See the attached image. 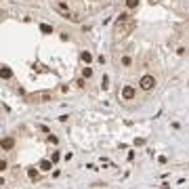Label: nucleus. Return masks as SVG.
Masks as SVG:
<instances>
[{
	"instance_id": "obj_1",
	"label": "nucleus",
	"mask_w": 189,
	"mask_h": 189,
	"mask_svg": "<svg viewBox=\"0 0 189 189\" xmlns=\"http://www.w3.org/2000/svg\"><path fill=\"white\" fill-rule=\"evenodd\" d=\"M134 28H137L134 19H132L128 13H122L120 17H118L116 25H113V36H116V38H124V36H128Z\"/></svg>"
},
{
	"instance_id": "obj_2",
	"label": "nucleus",
	"mask_w": 189,
	"mask_h": 189,
	"mask_svg": "<svg viewBox=\"0 0 189 189\" xmlns=\"http://www.w3.org/2000/svg\"><path fill=\"white\" fill-rule=\"evenodd\" d=\"M28 101H30V103H49V101H53V92H49V90L34 92V94H30V97H28Z\"/></svg>"
},
{
	"instance_id": "obj_3",
	"label": "nucleus",
	"mask_w": 189,
	"mask_h": 189,
	"mask_svg": "<svg viewBox=\"0 0 189 189\" xmlns=\"http://www.w3.org/2000/svg\"><path fill=\"white\" fill-rule=\"evenodd\" d=\"M139 86L143 88V90H151V88H156V78H153L151 74L141 76V80H139Z\"/></svg>"
},
{
	"instance_id": "obj_4",
	"label": "nucleus",
	"mask_w": 189,
	"mask_h": 189,
	"mask_svg": "<svg viewBox=\"0 0 189 189\" xmlns=\"http://www.w3.org/2000/svg\"><path fill=\"white\" fill-rule=\"evenodd\" d=\"M134 97H137L134 86H130V84H128V86H124V88H122V99H124V101H132Z\"/></svg>"
},
{
	"instance_id": "obj_5",
	"label": "nucleus",
	"mask_w": 189,
	"mask_h": 189,
	"mask_svg": "<svg viewBox=\"0 0 189 189\" xmlns=\"http://www.w3.org/2000/svg\"><path fill=\"white\" fill-rule=\"evenodd\" d=\"M53 9H55V11H59L61 15H67V13H72V11H69V7H67V2H65V0H57V2H53Z\"/></svg>"
},
{
	"instance_id": "obj_6",
	"label": "nucleus",
	"mask_w": 189,
	"mask_h": 189,
	"mask_svg": "<svg viewBox=\"0 0 189 189\" xmlns=\"http://www.w3.org/2000/svg\"><path fill=\"white\" fill-rule=\"evenodd\" d=\"M132 63H134L132 55H122V57H120V65H122V67L128 69V67H132Z\"/></svg>"
},
{
	"instance_id": "obj_7",
	"label": "nucleus",
	"mask_w": 189,
	"mask_h": 189,
	"mask_svg": "<svg viewBox=\"0 0 189 189\" xmlns=\"http://www.w3.org/2000/svg\"><path fill=\"white\" fill-rule=\"evenodd\" d=\"M80 59H82V63H84V65H90L94 57H92V53H90V51H82V53H80Z\"/></svg>"
},
{
	"instance_id": "obj_8",
	"label": "nucleus",
	"mask_w": 189,
	"mask_h": 189,
	"mask_svg": "<svg viewBox=\"0 0 189 189\" xmlns=\"http://www.w3.org/2000/svg\"><path fill=\"white\" fill-rule=\"evenodd\" d=\"M13 147H15V139H13V137L2 139V149H4V151H11Z\"/></svg>"
},
{
	"instance_id": "obj_9",
	"label": "nucleus",
	"mask_w": 189,
	"mask_h": 189,
	"mask_svg": "<svg viewBox=\"0 0 189 189\" xmlns=\"http://www.w3.org/2000/svg\"><path fill=\"white\" fill-rule=\"evenodd\" d=\"M0 76H2V80H11L13 78V69L9 65H2V69H0Z\"/></svg>"
},
{
	"instance_id": "obj_10",
	"label": "nucleus",
	"mask_w": 189,
	"mask_h": 189,
	"mask_svg": "<svg viewBox=\"0 0 189 189\" xmlns=\"http://www.w3.org/2000/svg\"><path fill=\"white\" fill-rule=\"evenodd\" d=\"M53 160H42L40 162V170H44V172H49V170H53Z\"/></svg>"
},
{
	"instance_id": "obj_11",
	"label": "nucleus",
	"mask_w": 189,
	"mask_h": 189,
	"mask_svg": "<svg viewBox=\"0 0 189 189\" xmlns=\"http://www.w3.org/2000/svg\"><path fill=\"white\" fill-rule=\"evenodd\" d=\"M139 2H141V0H124V4H126V9H128V11L139 9Z\"/></svg>"
},
{
	"instance_id": "obj_12",
	"label": "nucleus",
	"mask_w": 189,
	"mask_h": 189,
	"mask_svg": "<svg viewBox=\"0 0 189 189\" xmlns=\"http://www.w3.org/2000/svg\"><path fill=\"white\" fill-rule=\"evenodd\" d=\"M40 32L42 34H53V25H49V23H40Z\"/></svg>"
},
{
	"instance_id": "obj_13",
	"label": "nucleus",
	"mask_w": 189,
	"mask_h": 189,
	"mask_svg": "<svg viewBox=\"0 0 189 189\" xmlns=\"http://www.w3.org/2000/svg\"><path fill=\"white\" fill-rule=\"evenodd\" d=\"M82 78H86V80H88V78H92V69H90L88 65H86V67H82Z\"/></svg>"
},
{
	"instance_id": "obj_14",
	"label": "nucleus",
	"mask_w": 189,
	"mask_h": 189,
	"mask_svg": "<svg viewBox=\"0 0 189 189\" xmlns=\"http://www.w3.org/2000/svg\"><path fill=\"white\" fill-rule=\"evenodd\" d=\"M28 177H30L32 181H36V179H38V170H34V168H30V170H28Z\"/></svg>"
},
{
	"instance_id": "obj_15",
	"label": "nucleus",
	"mask_w": 189,
	"mask_h": 189,
	"mask_svg": "<svg viewBox=\"0 0 189 189\" xmlns=\"http://www.w3.org/2000/svg\"><path fill=\"white\" fill-rule=\"evenodd\" d=\"M76 86H78V88H84V86H86V78H78V80H76Z\"/></svg>"
},
{
	"instance_id": "obj_16",
	"label": "nucleus",
	"mask_w": 189,
	"mask_h": 189,
	"mask_svg": "<svg viewBox=\"0 0 189 189\" xmlns=\"http://www.w3.org/2000/svg\"><path fill=\"white\" fill-rule=\"evenodd\" d=\"M185 53H187V49H185V46H179V49H177V55H181V57H183Z\"/></svg>"
},
{
	"instance_id": "obj_17",
	"label": "nucleus",
	"mask_w": 189,
	"mask_h": 189,
	"mask_svg": "<svg viewBox=\"0 0 189 189\" xmlns=\"http://www.w3.org/2000/svg\"><path fill=\"white\" fill-rule=\"evenodd\" d=\"M0 168L7 170V168H9V162H7V160H2V162H0Z\"/></svg>"
},
{
	"instance_id": "obj_18",
	"label": "nucleus",
	"mask_w": 189,
	"mask_h": 189,
	"mask_svg": "<svg viewBox=\"0 0 189 189\" xmlns=\"http://www.w3.org/2000/svg\"><path fill=\"white\" fill-rule=\"evenodd\" d=\"M49 141H51V143H53V145H57V137H53V134H49Z\"/></svg>"
},
{
	"instance_id": "obj_19",
	"label": "nucleus",
	"mask_w": 189,
	"mask_h": 189,
	"mask_svg": "<svg viewBox=\"0 0 189 189\" xmlns=\"http://www.w3.org/2000/svg\"><path fill=\"white\" fill-rule=\"evenodd\" d=\"M51 160H53V162H57V160H59V153H57V151H53V156H51Z\"/></svg>"
}]
</instances>
